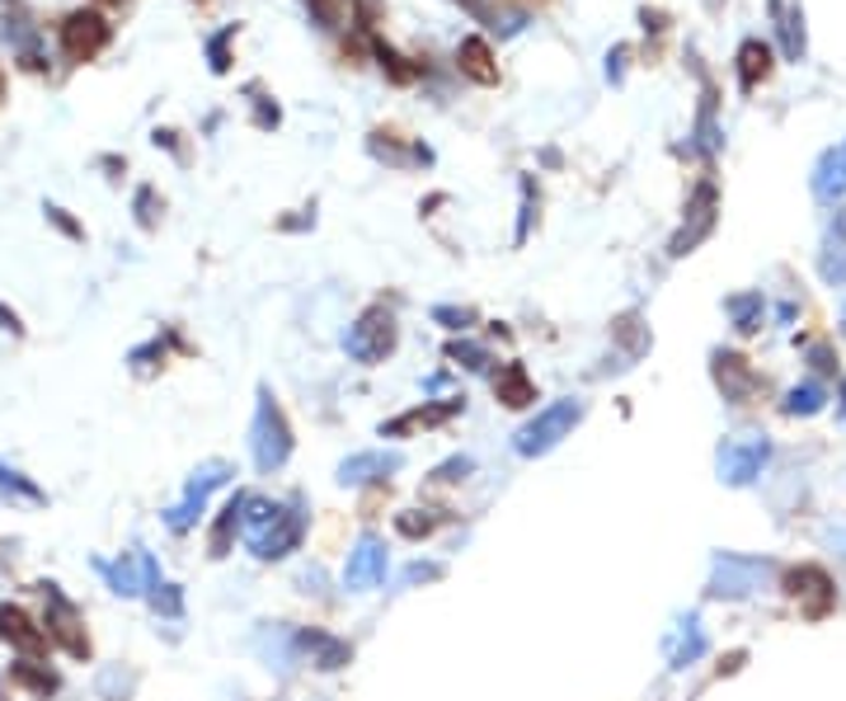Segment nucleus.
Wrapping results in <instances>:
<instances>
[{
	"label": "nucleus",
	"mask_w": 846,
	"mask_h": 701,
	"mask_svg": "<svg viewBox=\"0 0 846 701\" xmlns=\"http://www.w3.org/2000/svg\"><path fill=\"white\" fill-rule=\"evenodd\" d=\"M245 537H250V551L259 560H282L302 547L306 537V508L302 504H269V499H245V518H240Z\"/></svg>",
	"instance_id": "nucleus-1"
},
{
	"label": "nucleus",
	"mask_w": 846,
	"mask_h": 701,
	"mask_svg": "<svg viewBox=\"0 0 846 701\" xmlns=\"http://www.w3.org/2000/svg\"><path fill=\"white\" fill-rule=\"evenodd\" d=\"M584 419V400H555V406H545L532 424H522L513 447L522 457H536V452H551L560 438H570V429Z\"/></svg>",
	"instance_id": "nucleus-2"
},
{
	"label": "nucleus",
	"mask_w": 846,
	"mask_h": 701,
	"mask_svg": "<svg viewBox=\"0 0 846 701\" xmlns=\"http://www.w3.org/2000/svg\"><path fill=\"white\" fill-rule=\"evenodd\" d=\"M254 466L259 471H278L282 462L292 457V429H288V419H282V410L273 406V396L263 391L259 396V410H254Z\"/></svg>",
	"instance_id": "nucleus-3"
},
{
	"label": "nucleus",
	"mask_w": 846,
	"mask_h": 701,
	"mask_svg": "<svg viewBox=\"0 0 846 701\" xmlns=\"http://www.w3.org/2000/svg\"><path fill=\"white\" fill-rule=\"evenodd\" d=\"M344 348H348V358H358V363H381L395 348V315L386 306L362 311V321L344 335Z\"/></svg>",
	"instance_id": "nucleus-4"
},
{
	"label": "nucleus",
	"mask_w": 846,
	"mask_h": 701,
	"mask_svg": "<svg viewBox=\"0 0 846 701\" xmlns=\"http://www.w3.org/2000/svg\"><path fill=\"white\" fill-rule=\"evenodd\" d=\"M113 43V24L99 10H76L62 20V52L70 62H95Z\"/></svg>",
	"instance_id": "nucleus-5"
},
{
	"label": "nucleus",
	"mask_w": 846,
	"mask_h": 701,
	"mask_svg": "<svg viewBox=\"0 0 846 701\" xmlns=\"http://www.w3.org/2000/svg\"><path fill=\"white\" fill-rule=\"evenodd\" d=\"M771 457V443L762 433H748V438H729L719 447V481L725 485H752L762 476V466Z\"/></svg>",
	"instance_id": "nucleus-6"
},
{
	"label": "nucleus",
	"mask_w": 846,
	"mask_h": 701,
	"mask_svg": "<svg viewBox=\"0 0 846 701\" xmlns=\"http://www.w3.org/2000/svg\"><path fill=\"white\" fill-rule=\"evenodd\" d=\"M771 565L752 556H715V574H711V593L715 598H748L767 584Z\"/></svg>",
	"instance_id": "nucleus-7"
},
{
	"label": "nucleus",
	"mask_w": 846,
	"mask_h": 701,
	"mask_svg": "<svg viewBox=\"0 0 846 701\" xmlns=\"http://www.w3.org/2000/svg\"><path fill=\"white\" fill-rule=\"evenodd\" d=\"M226 481H231V466H226V462H207V466H198V471H193V481H188V489H184V504H174L165 522H170L174 532H188L193 522L203 518L207 495H212L217 485H226Z\"/></svg>",
	"instance_id": "nucleus-8"
},
{
	"label": "nucleus",
	"mask_w": 846,
	"mask_h": 701,
	"mask_svg": "<svg viewBox=\"0 0 846 701\" xmlns=\"http://www.w3.org/2000/svg\"><path fill=\"white\" fill-rule=\"evenodd\" d=\"M43 598H47V640H62L66 655L90 659V636L80 630L76 603H66L62 593H57V584H43Z\"/></svg>",
	"instance_id": "nucleus-9"
},
{
	"label": "nucleus",
	"mask_w": 846,
	"mask_h": 701,
	"mask_svg": "<svg viewBox=\"0 0 846 701\" xmlns=\"http://www.w3.org/2000/svg\"><path fill=\"white\" fill-rule=\"evenodd\" d=\"M386 570H391V556H386V541L381 537H358V547L348 551V565H344V589L352 593H367L386 580Z\"/></svg>",
	"instance_id": "nucleus-10"
},
{
	"label": "nucleus",
	"mask_w": 846,
	"mask_h": 701,
	"mask_svg": "<svg viewBox=\"0 0 846 701\" xmlns=\"http://www.w3.org/2000/svg\"><path fill=\"white\" fill-rule=\"evenodd\" d=\"M785 593L800 603L804 617H814V622L827 617V612H833V603H837V589H833V580H827V570H818V565L790 570V574H785Z\"/></svg>",
	"instance_id": "nucleus-11"
},
{
	"label": "nucleus",
	"mask_w": 846,
	"mask_h": 701,
	"mask_svg": "<svg viewBox=\"0 0 846 701\" xmlns=\"http://www.w3.org/2000/svg\"><path fill=\"white\" fill-rule=\"evenodd\" d=\"M711 231H715V184H701L692 194V203H686L682 231L673 236V255H692Z\"/></svg>",
	"instance_id": "nucleus-12"
},
{
	"label": "nucleus",
	"mask_w": 846,
	"mask_h": 701,
	"mask_svg": "<svg viewBox=\"0 0 846 701\" xmlns=\"http://www.w3.org/2000/svg\"><path fill=\"white\" fill-rule=\"evenodd\" d=\"M715 381H719V391H725L729 406H748L752 391L762 387V377L748 367V358H738V354H715Z\"/></svg>",
	"instance_id": "nucleus-13"
},
{
	"label": "nucleus",
	"mask_w": 846,
	"mask_h": 701,
	"mask_svg": "<svg viewBox=\"0 0 846 701\" xmlns=\"http://www.w3.org/2000/svg\"><path fill=\"white\" fill-rule=\"evenodd\" d=\"M0 640L14 645V650H24V655L47 650V630H39L29 622L24 607H10V603H0Z\"/></svg>",
	"instance_id": "nucleus-14"
},
{
	"label": "nucleus",
	"mask_w": 846,
	"mask_h": 701,
	"mask_svg": "<svg viewBox=\"0 0 846 701\" xmlns=\"http://www.w3.org/2000/svg\"><path fill=\"white\" fill-rule=\"evenodd\" d=\"M456 66H462V76H470L475 85H499V62H494V52L485 39H462L456 47Z\"/></svg>",
	"instance_id": "nucleus-15"
},
{
	"label": "nucleus",
	"mask_w": 846,
	"mask_h": 701,
	"mask_svg": "<svg viewBox=\"0 0 846 701\" xmlns=\"http://www.w3.org/2000/svg\"><path fill=\"white\" fill-rule=\"evenodd\" d=\"M395 466H400L395 452H358V457H348L339 466V485H372Z\"/></svg>",
	"instance_id": "nucleus-16"
},
{
	"label": "nucleus",
	"mask_w": 846,
	"mask_h": 701,
	"mask_svg": "<svg viewBox=\"0 0 846 701\" xmlns=\"http://www.w3.org/2000/svg\"><path fill=\"white\" fill-rule=\"evenodd\" d=\"M494 396H499L503 406L522 410V406H532L536 400V387H532V377H527L522 363H508V367H499V377H494Z\"/></svg>",
	"instance_id": "nucleus-17"
},
{
	"label": "nucleus",
	"mask_w": 846,
	"mask_h": 701,
	"mask_svg": "<svg viewBox=\"0 0 846 701\" xmlns=\"http://www.w3.org/2000/svg\"><path fill=\"white\" fill-rule=\"evenodd\" d=\"M767 76H771V47L762 39H748L738 47V85H744V90H757Z\"/></svg>",
	"instance_id": "nucleus-18"
},
{
	"label": "nucleus",
	"mask_w": 846,
	"mask_h": 701,
	"mask_svg": "<svg viewBox=\"0 0 846 701\" xmlns=\"http://www.w3.org/2000/svg\"><path fill=\"white\" fill-rule=\"evenodd\" d=\"M296 640H302V650L311 655L315 669H344V664H348V645L325 636V630H302Z\"/></svg>",
	"instance_id": "nucleus-19"
},
{
	"label": "nucleus",
	"mask_w": 846,
	"mask_h": 701,
	"mask_svg": "<svg viewBox=\"0 0 846 701\" xmlns=\"http://www.w3.org/2000/svg\"><path fill=\"white\" fill-rule=\"evenodd\" d=\"M701 655H705V630L696 617H686L682 630L673 636V645H668V664H673V669H686V664H696Z\"/></svg>",
	"instance_id": "nucleus-20"
},
{
	"label": "nucleus",
	"mask_w": 846,
	"mask_h": 701,
	"mask_svg": "<svg viewBox=\"0 0 846 701\" xmlns=\"http://www.w3.org/2000/svg\"><path fill=\"white\" fill-rule=\"evenodd\" d=\"M814 194L818 198H842L846 194V161H842V151H827L823 161L814 165Z\"/></svg>",
	"instance_id": "nucleus-21"
},
{
	"label": "nucleus",
	"mask_w": 846,
	"mask_h": 701,
	"mask_svg": "<svg viewBox=\"0 0 846 701\" xmlns=\"http://www.w3.org/2000/svg\"><path fill=\"white\" fill-rule=\"evenodd\" d=\"M771 14L781 20V39H785V57L800 62L804 57V14L800 10H785L781 0H771Z\"/></svg>",
	"instance_id": "nucleus-22"
},
{
	"label": "nucleus",
	"mask_w": 846,
	"mask_h": 701,
	"mask_svg": "<svg viewBox=\"0 0 846 701\" xmlns=\"http://www.w3.org/2000/svg\"><path fill=\"white\" fill-rule=\"evenodd\" d=\"M240 518H245V495L226 499L221 518H217V528H212V556H226V547H231V532L240 528Z\"/></svg>",
	"instance_id": "nucleus-23"
},
{
	"label": "nucleus",
	"mask_w": 846,
	"mask_h": 701,
	"mask_svg": "<svg viewBox=\"0 0 846 701\" xmlns=\"http://www.w3.org/2000/svg\"><path fill=\"white\" fill-rule=\"evenodd\" d=\"M729 315H734V330H738V335H752V330L762 325V292L729 296Z\"/></svg>",
	"instance_id": "nucleus-24"
},
{
	"label": "nucleus",
	"mask_w": 846,
	"mask_h": 701,
	"mask_svg": "<svg viewBox=\"0 0 846 701\" xmlns=\"http://www.w3.org/2000/svg\"><path fill=\"white\" fill-rule=\"evenodd\" d=\"M10 678H14V682H24V688H29V692H39V697H52V692H57V673H52V669H39L33 659L10 664Z\"/></svg>",
	"instance_id": "nucleus-25"
},
{
	"label": "nucleus",
	"mask_w": 846,
	"mask_h": 701,
	"mask_svg": "<svg viewBox=\"0 0 846 701\" xmlns=\"http://www.w3.org/2000/svg\"><path fill=\"white\" fill-rule=\"evenodd\" d=\"M823 400H827V391L818 387V381H804V387H795V391L785 396V406H781V410L809 419V414H818V410H823Z\"/></svg>",
	"instance_id": "nucleus-26"
},
{
	"label": "nucleus",
	"mask_w": 846,
	"mask_h": 701,
	"mask_svg": "<svg viewBox=\"0 0 846 701\" xmlns=\"http://www.w3.org/2000/svg\"><path fill=\"white\" fill-rule=\"evenodd\" d=\"M696 137H701V151H715V142H719V132H715V85H705V95H701Z\"/></svg>",
	"instance_id": "nucleus-27"
},
{
	"label": "nucleus",
	"mask_w": 846,
	"mask_h": 701,
	"mask_svg": "<svg viewBox=\"0 0 846 701\" xmlns=\"http://www.w3.org/2000/svg\"><path fill=\"white\" fill-rule=\"evenodd\" d=\"M818 273H823V283H827V288H846V245H833V250H823Z\"/></svg>",
	"instance_id": "nucleus-28"
},
{
	"label": "nucleus",
	"mask_w": 846,
	"mask_h": 701,
	"mask_svg": "<svg viewBox=\"0 0 846 701\" xmlns=\"http://www.w3.org/2000/svg\"><path fill=\"white\" fill-rule=\"evenodd\" d=\"M306 10L315 14V24H321V29H339L348 0H306Z\"/></svg>",
	"instance_id": "nucleus-29"
},
{
	"label": "nucleus",
	"mask_w": 846,
	"mask_h": 701,
	"mask_svg": "<svg viewBox=\"0 0 846 701\" xmlns=\"http://www.w3.org/2000/svg\"><path fill=\"white\" fill-rule=\"evenodd\" d=\"M151 607L165 612V617H180V612H184V593L174 584H161V589H151Z\"/></svg>",
	"instance_id": "nucleus-30"
},
{
	"label": "nucleus",
	"mask_w": 846,
	"mask_h": 701,
	"mask_svg": "<svg viewBox=\"0 0 846 701\" xmlns=\"http://www.w3.org/2000/svg\"><path fill=\"white\" fill-rule=\"evenodd\" d=\"M0 489H10V495H24V499H33V504H43V489L29 485L20 471H6V466H0Z\"/></svg>",
	"instance_id": "nucleus-31"
},
{
	"label": "nucleus",
	"mask_w": 846,
	"mask_h": 701,
	"mask_svg": "<svg viewBox=\"0 0 846 701\" xmlns=\"http://www.w3.org/2000/svg\"><path fill=\"white\" fill-rule=\"evenodd\" d=\"M231 39H236V29H226V33H217V39L207 43V52H212V72H217V76L226 72V66H231V62H226V43H231Z\"/></svg>",
	"instance_id": "nucleus-32"
},
{
	"label": "nucleus",
	"mask_w": 846,
	"mask_h": 701,
	"mask_svg": "<svg viewBox=\"0 0 846 701\" xmlns=\"http://www.w3.org/2000/svg\"><path fill=\"white\" fill-rule=\"evenodd\" d=\"M395 528H400L404 537H429V532L437 528V518H410V514H400V518H395Z\"/></svg>",
	"instance_id": "nucleus-33"
},
{
	"label": "nucleus",
	"mask_w": 846,
	"mask_h": 701,
	"mask_svg": "<svg viewBox=\"0 0 846 701\" xmlns=\"http://www.w3.org/2000/svg\"><path fill=\"white\" fill-rule=\"evenodd\" d=\"M452 358H466L470 373H480V367H489V354H485V348H475V344H452Z\"/></svg>",
	"instance_id": "nucleus-34"
},
{
	"label": "nucleus",
	"mask_w": 846,
	"mask_h": 701,
	"mask_svg": "<svg viewBox=\"0 0 846 701\" xmlns=\"http://www.w3.org/2000/svg\"><path fill=\"white\" fill-rule=\"evenodd\" d=\"M466 471H470V457H452L447 466L433 471V481H443V485H447V481H466Z\"/></svg>",
	"instance_id": "nucleus-35"
},
{
	"label": "nucleus",
	"mask_w": 846,
	"mask_h": 701,
	"mask_svg": "<svg viewBox=\"0 0 846 701\" xmlns=\"http://www.w3.org/2000/svg\"><path fill=\"white\" fill-rule=\"evenodd\" d=\"M456 6H466V10L475 14V20H485V24H494V20H499V10H494L489 0H456Z\"/></svg>",
	"instance_id": "nucleus-36"
},
{
	"label": "nucleus",
	"mask_w": 846,
	"mask_h": 701,
	"mask_svg": "<svg viewBox=\"0 0 846 701\" xmlns=\"http://www.w3.org/2000/svg\"><path fill=\"white\" fill-rule=\"evenodd\" d=\"M809 358H814V367H818V373H837V363H833V348H827V344H814V348H809Z\"/></svg>",
	"instance_id": "nucleus-37"
},
{
	"label": "nucleus",
	"mask_w": 846,
	"mask_h": 701,
	"mask_svg": "<svg viewBox=\"0 0 846 701\" xmlns=\"http://www.w3.org/2000/svg\"><path fill=\"white\" fill-rule=\"evenodd\" d=\"M151 207H155V194H151V188H141V194H137V217H141V226H151V222H155Z\"/></svg>",
	"instance_id": "nucleus-38"
},
{
	"label": "nucleus",
	"mask_w": 846,
	"mask_h": 701,
	"mask_svg": "<svg viewBox=\"0 0 846 701\" xmlns=\"http://www.w3.org/2000/svg\"><path fill=\"white\" fill-rule=\"evenodd\" d=\"M437 321H447V330H466V325H470V311H447V306H437Z\"/></svg>",
	"instance_id": "nucleus-39"
},
{
	"label": "nucleus",
	"mask_w": 846,
	"mask_h": 701,
	"mask_svg": "<svg viewBox=\"0 0 846 701\" xmlns=\"http://www.w3.org/2000/svg\"><path fill=\"white\" fill-rule=\"evenodd\" d=\"M47 217H52V222H57V226H62V231H66V236H76V240L85 236V231H80V226H76V222H70V217L62 213V207H47Z\"/></svg>",
	"instance_id": "nucleus-40"
},
{
	"label": "nucleus",
	"mask_w": 846,
	"mask_h": 701,
	"mask_svg": "<svg viewBox=\"0 0 846 701\" xmlns=\"http://www.w3.org/2000/svg\"><path fill=\"white\" fill-rule=\"evenodd\" d=\"M0 325H6V330H10V335H24V325H20V315H14V311H6V306H0Z\"/></svg>",
	"instance_id": "nucleus-41"
},
{
	"label": "nucleus",
	"mask_w": 846,
	"mask_h": 701,
	"mask_svg": "<svg viewBox=\"0 0 846 701\" xmlns=\"http://www.w3.org/2000/svg\"><path fill=\"white\" fill-rule=\"evenodd\" d=\"M833 236H837V245L846 240V207H837V217H833Z\"/></svg>",
	"instance_id": "nucleus-42"
},
{
	"label": "nucleus",
	"mask_w": 846,
	"mask_h": 701,
	"mask_svg": "<svg viewBox=\"0 0 846 701\" xmlns=\"http://www.w3.org/2000/svg\"><path fill=\"white\" fill-rule=\"evenodd\" d=\"M827 547H837V551L846 556V528H833V532H827Z\"/></svg>",
	"instance_id": "nucleus-43"
},
{
	"label": "nucleus",
	"mask_w": 846,
	"mask_h": 701,
	"mask_svg": "<svg viewBox=\"0 0 846 701\" xmlns=\"http://www.w3.org/2000/svg\"><path fill=\"white\" fill-rule=\"evenodd\" d=\"M433 574H437V565H414V570H410V584H414V580H433Z\"/></svg>",
	"instance_id": "nucleus-44"
},
{
	"label": "nucleus",
	"mask_w": 846,
	"mask_h": 701,
	"mask_svg": "<svg viewBox=\"0 0 846 701\" xmlns=\"http://www.w3.org/2000/svg\"><path fill=\"white\" fill-rule=\"evenodd\" d=\"M837 396H842V414H846V381H842V391H837Z\"/></svg>",
	"instance_id": "nucleus-45"
},
{
	"label": "nucleus",
	"mask_w": 846,
	"mask_h": 701,
	"mask_svg": "<svg viewBox=\"0 0 846 701\" xmlns=\"http://www.w3.org/2000/svg\"><path fill=\"white\" fill-rule=\"evenodd\" d=\"M0 99H6V72H0Z\"/></svg>",
	"instance_id": "nucleus-46"
},
{
	"label": "nucleus",
	"mask_w": 846,
	"mask_h": 701,
	"mask_svg": "<svg viewBox=\"0 0 846 701\" xmlns=\"http://www.w3.org/2000/svg\"><path fill=\"white\" fill-rule=\"evenodd\" d=\"M527 6H545V0H527Z\"/></svg>",
	"instance_id": "nucleus-47"
},
{
	"label": "nucleus",
	"mask_w": 846,
	"mask_h": 701,
	"mask_svg": "<svg viewBox=\"0 0 846 701\" xmlns=\"http://www.w3.org/2000/svg\"><path fill=\"white\" fill-rule=\"evenodd\" d=\"M842 330H846V306H842Z\"/></svg>",
	"instance_id": "nucleus-48"
},
{
	"label": "nucleus",
	"mask_w": 846,
	"mask_h": 701,
	"mask_svg": "<svg viewBox=\"0 0 846 701\" xmlns=\"http://www.w3.org/2000/svg\"><path fill=\"white\" fill-rule=\"evenodd\" d=\"M104 6H118V0H104Z\"/></svg>",
	"instance_id": "nucleus-49"
},
{
	"label": "nucleus",
	"mask_w": 846,
	"mask_h": 701,
	"mask_svg": "<svg viewBox=\"0 0 846 701\" xmlns=\"http://www.w3.org/2000/svg\"><path fill=\"white\" fill-rule=\"evenodd\" d=\"M842 161H846V147H842Z\"/></svg>",
	"instance_id": "nucleus-50"
}]
</instances>
